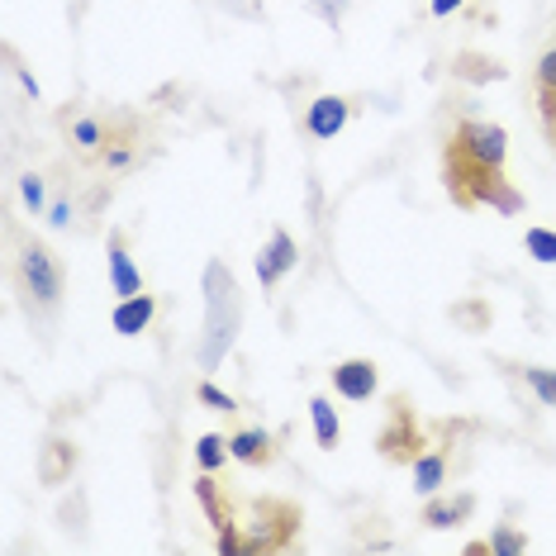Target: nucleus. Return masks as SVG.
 Wrapping results in <instances>:
<instances>
[{
  "mask_svg": "<svg viewBox=\"0 0 556 556\" xmlns=\"http://www.w3.org/2000/svg\"><path fill=\"white\" fill-rule=\"evenodd\" d=\"M238 328H243V295H238L233 271L219 257L205 267V338H200V366L214 371L238 343Z\"/></svg>",
  "mask_w": 556,
  "mask_h": 556,
  "instance_id": "f257e3e1",
  "label": "nucleus"
},
{
  "mask_svg": "<svg viewBox=\"0 0 556 556\" xmlns=\"http://www.w3.org/2000/svg\"><path fill=\"white\" fill-rule=\"evenodd\" d=\"M504 157H509V134L490 119H462L447 138V162L462 167H504Z\"/></svg>",
  "mask_w": 556,
  "mask_h": 556,
  "instance_id": "f03ea898",
  "label": "nucleus"
},
{
  "mask_svg": "<svg viewBox=\"0 0 556 556\" xmlns=\"http://www.w3.org/2000/svg\"><path fill=\"white\" fill-rule=\"evenodd\" d=\"M15 276H20V290L29 295V305L58 309V300H62V267H58L53 252H48V243H24L20 262H15Z\"/></svg>",
  "mask_w": 556,
  "mask_h": 556,
  "instance_id": "7ed1b4c3",
  "label": "nucleus"
},
{
  "mask_svg": "<svg viewBox=\"0 0 556 556\" xmlns=\"http://www.w3.org/2000/svg\"><path fill=\"white\" fill-rule=\"evenodd\" d=\"M333 390L343 400L362 404V400H371L376 390H381V371H376V362H366V357H348V362L333 366Z\"/></svg>",
  "mask_w": 556,
  "mask_h": 556,
  "instance_id": "20e7f679",
  "label": "nucleus"
},
{
  "mask_svg": "<svg viewBox=\"0 0 556 556\" xmlns=\"http://www.w3.org/2000/svg\"><path fill=\"white\" fill-rule=\"evenodd\" d=\"M295 262H300L295 238H290L286 229H276V233H271V243L257 252V281H262V286H276L290 267H295Z\"/></svg>",
  "mask_w": 556,
  "mask_h": 556,
  "instance_id": "39448f33",
  "label": "nucleus"
},
{
  "mask_svg": "<svg viewBox=\"0 0 556 556\" xmlns=\"http://www.w3.org/2000/svg\"><path fill=\"white\" fill-rule=\"evenodd\" d=\"M348 115H352V105L343 96H319L305 110V129H309V138H338L348 129Z\"/></svg>",
  "mask_w": 556,
  "mask_h": 556,
  "instance_id": "423d86ee",
  "label": "nucleus"
},
{
  "mask_svg": "<svg viewBox=\"0 0 556 556\" xmlns=\"http://www.w3.org/2000/svg\"><path fill=\"white\" fill-rule=\"evenodd\" d=\"M157 319V300L153 295H129V300H119L115 314H110V328H115L119 338H138V333H148V324Z\"/></svg>",
  "mask_w": 556,
  "mask_h": 556,
  "instance_id": "0eeeda50",
  "label": "nucleus"
},
{
  "mask_svg": "<svg viewBox=\"0 0 556 556\" xmlns=\"http://www.w3.org/2000/svg\"><path fill=\"white\" fill-rule=\"evenodd\" d=\"M110 286H115L119 300H129V295H138V290H143V276H138L129 248H124V233L110 238Z\"/></svg>",
  "mask_w": 556,
  "mask_h": 556,
  "instance_id": "6e6552de",
  "label": "nucleus"
},
{
  "mask_svg": "<svg viewBox=\"0 0 556 556\" xmlns=\"http://www.w3.org/2000/svg\"><path fill=\"white\" fill-rule=\"evenodd\" d=\"M229 452H233V462H243V466H271L276 462V438L262 433V428H243V433L229 438Z\"/></svg>",
  "mask_w": 556,
  "mask_h": 556,
  "instance_id": "1a4fd4ad",
  "label": "nucleus"
},
{
  "mask_svg": "<svg viewBox=\"0 0 556 556\" xmlns=\"http://www.w3.org/2000/svg\"><path fill=\"white\" fill-rule=\"evenodd\" d=\"M195 500H200V509L210 514V523H214V533H233V518H229V504L219 500V480H214V471H205L195 480Z\"/></svg>",
  "mask_w": 556,
  "mask_h": 556,
  "instance_id": "9d476101",
  "label": "nucleus"
},
{
  "mask_svg": "<svg viewBox=\"0 0 556 556\" xmlns=\"http://www.w3.org/2000/svg\"><path fill=\"white\" fill-rule=\"evenodd\" d=\"M404 447L419 452V433L409 428V414H404V404H400V409H395V424H390L386 433H381V452H386V457H395V462H414Z\"/></svg>",
  "mask_w": 556,
  "mask_h": 556,
  "instance_id": "9b49d317",
  "label": "nucleus"
},
{
  "mask_svg": "<svg viewBox=\"0 0 556 556\" xmlns=\"http://www.w3.org/2000/svg\"><path fill=\"white\" fill-rule=\"evenodd\" d=\"M476 509V500L471 495H457V500H438V495H428L424 504V523L428 528H452V523H462L466 514Z\"/></svg>",
  "mask_w": 556,
  "mask_h": 556,
  "instance_id": "f8f14e48",
  "label": "nucleus"
},
{
  "mask_svg": "<svg viewBox=\"0 0 556 556\" xmlns=\"http://www.w3.org/2000/svg\"><path fill=\"white\" fill-rule=\"evenodd\" d=\"M72 466H77V447H72V442H62V438H53V442L43 447L39 476L48 480V485H62V480L72 476Z\"/></svg>",
  "mask_w": 556,
  "mask_h": 556,
  "instance_id": "ddd939ff",
  "label": "nucleus"
},
{
  "mask_svg": "<svg viewBox=\"0 0 556 556\" xmlns=\"http://www.w3.org/2000/svg\"><path fill=\"white\" fill-rule=\"evenodd\" d=\"M309 419H314L319 447H338V442H343V424H338V409L328 400H309Z\"/></svg>",
  "mask_w": 556,
  "mask_h": 556,
  "instance_id": "4468645a",
  "label": "nucleus"
},
{
  "mask_svg": "<svg viewBox=\"0 0 556 556\" xmlns=\"http://www.w3.org/2000/svg\"><path fill=\"white\" fill-rule=\"evenodd\" d=\"M442 476H447L442 452H424V457H414V490H419V495H438Z\"/></svg>",
  "mask_w": 556,
  "mask_h": 556,
  "instance_id": "2eb2a0df",
  "label": "nucleus"
},
{
  "mask_svg": "<svg viewBox=\"0 0 556 556\" xmlns=\"http://www.w3.org/2000/svg\"><path fill=\"white\" fill-rule=\"evenodd\" d=\"M538 86H542V119H556V48L552 53H542L538 62Z\"/></svg>",
  "mask_w": 556,
  "mask_h": 556,
  "instance_id": "dca6fc26",
  "label": "nucleus"
},
{
  "mask_svg": "<svg viewBox=\"0 0 556 556\" xmlns=\"http://www.w3.org/2000/svg\"><path fill=\"white\" fill-rule=\"evenodd\" d=\"M523 252L533 262H547V267H556V233L542 229V224H533V229L523 233Z\"/></svg>",
  "mask_w": 556,
  "mask_h": 556,
  "instance_id": "f3484780",
  "label": "nucleus"
},
{
  "mask_svg": "<svg viewBox=\"0 0 556 556\" xmlns=\"http://www.w3.org/2000/svg\"><path fill=\"white\" fill-rule=\"evenodd\" d=\"M224 457H233V452H229V442H224L219 433H205V438L195 442V462H200V471H219Z\"/></svg>",
  "mask_w": 556,
  "mask_h": 556,
  "instance_id": "a211bd4d",
  "label": "nucleus"
},
{
  "mask_svg": "<svg viewBox=\"0 0 556 556\" xmlns=\"http://www.w3.org/2000/svg\"><path fill=\"white\" fill-rule=\"evenodd\" d=\"M523 381L533 386V395H538L542 404H552V409H556V371H547V366H528Z\"/></svg>",
  "mask_w": 556,
  "mask_h": 556,
  "instance_id": "6ab92c4d",
  "label": "nucleus"
},
{
  "mask_svg": "<svg viewBox=\"0 0 556 556\" xmlns=\"http://www.w3.org/2000/svg\"><path fill=\"white\" fill-rule=\"evenodd\" d=\"M195 400L210 404V409H219V414H238V400L229 395V390H219L214 381H200V386H195Z\"/></svg>",
  "mask_w": 556,
  "mask_h": 556,
  "instance_id": "aec40b11",
  "label": "nucleus"
},
{
  "mask_svg": "<svg viewBox=\"0 0 556 556\" xmlns=\"http://www.w3.org/2000/svg\"><path fill=\"white\" fill-rule=\"evenodd\" d=\"M490 552H500V556H518V552H528V538L518 533V528H500V533H490Z\"/></svg>",
  "mask_w": 556,
  "mask_h": 556,
  "instance_id": "412c9836",
  "label": "nucleus"
},
{
  "mask_svg": "<svg viewBox=\"0 0 556 556\" xmlns=\"http://www.w3.org/2000/svg\"><path fill=\"white\" fill-rule=\"evenodd\" d=\"M20 195H24V205H29L34 214H39L43 205H48V191H43V176H20Z\"/></svg>",
  "mask_w": 556,
  "mask_h": 556,
  "instance_id": "4be33fe9",
  "label": "nucleus"
},
{
  "mask_svg": "<svg viewBox=\"0 0 556 556\" xmlns=\"http://www.w3.org/2000/svg\"><path fill=\"white\" fill-rule=\"evenodd\" d=\"M72 138H77L81 148H100L105 143V129H100V119H77L72 124Z\"/></svg>",
  "mask_w": 556,
  "mask_h": 556,
  "instance_id": "5701e85b",
  "label": "nucleus"
},
{
  "mask_svg": "<svg viewBox=\"0 0 556 556\" xmlns=\"http://www.w3.org/2000/svg\"><path fill=\"white\" fill-rule=\"evenodd\" d=\"M129 162H134V148H129V143H115V148H105V167H110V172L129 167Z\"/></svg>",
  "mask_w": 556,
  "mask_h": 556,
  "instance_id": "b1692460",
  "label": "nucleus"
},
{
  "mask_svg": "<svg viewBox=\"0 0 556 556\" xmlns=\"http://www.w3.org/2000/svg\"><path fill=\"white\" fill-rule=\"evenodd\" d=\"M462 5H466V0H433V5H428V10H433L438 20H447L452 10H462Z\"/></svg>",
  "mask_w": 556,
  "mask_h": 556,
  "instance_id": "393cba45",
  "label": "nucleus"
},
{
  "mask_svg": "<svg viewBox=\"0 0 556 556\" xmlns=\"http://www.w3.org/2000/svg\"><path fill=\"white\" fill-rule=\"evenodd\" d=\"M48 219H53V224H58V229H62V224H67V219H72V205H62V200H58V205H53V210H48Z\"/></svg>",
  "mask_w": 556,
  "mask_h": 556,
  "instance_id": "a878e982",
  "label": "nucleus"
},
{
  "mask_svg": "<svg viewBox=\"0 0 556 556\" xmlns=\"http://www.w3.org/2000/svg\"><path fill=\"white\" fill-rule=\"evenodd\" d=\"M547 129H552V138H556V119H552V124H547Z\"/></svg>",
  "mask_w": 556,
  "mask_h": 556,
  "instance_id": "bb28decb",
  "label": "nucleus"
}]
</instances>
